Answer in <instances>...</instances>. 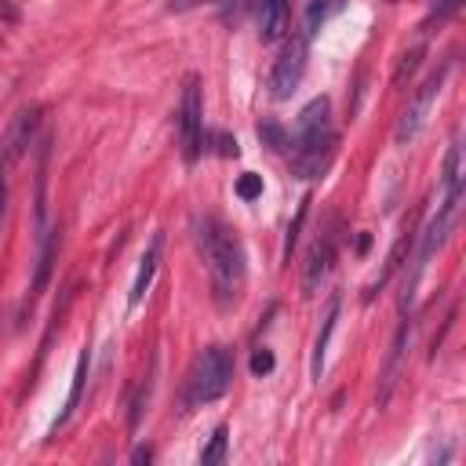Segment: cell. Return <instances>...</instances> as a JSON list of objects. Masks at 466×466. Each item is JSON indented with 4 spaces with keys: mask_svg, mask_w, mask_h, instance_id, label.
<instances>
[{
    "mask_svg": "<svg viewBox=\"0 0 466 466\" xmlns=\"http://www.w3.org/2000/svg\"><path fill=\"white\" fill-rule=\"evenodd\" d=\"M335 146H339V135L331 127V102L320 95V98H309L299 116H295V127L288 131V153H291V171L295 178H317L328 171L331 157H335Z\"/></svg>",
    "mask_w": 466,
    "mask_h": 466,
    "instance_id": "6da1fadb",
    "label": "cell"
},
{
    "mask_svg": "<svg viewBox=\"0 0 466 466\" xmlns=\"http://www.w3.org/2000/svg\"><path fill=\"white\" fill-rule=\"evenodd\" d=\"M197 244H200V255H204L208 273H211V295L222 309H229L240 299L244 273H248L244 248L233 237V229L222 226L218 218H200L197 222Z\"/></svg>",
    "mask_w": 466,
    "mask_h": 466,
    "instance_id": "7a4b0ae2",
    "label": "cell"
},
{
    "mask_svg": "<svg viewBox=\"0 0 466 466\" xmlns=\"http://www.w3.org/2000/svg\"><path fill=\"white\" fill-rule=\"evenodd\" d=\"M233 382V353L226 346H208L193 357L189 375H186V408H204L226 397Z\"/></svg>",
    "mask_w": 466,
    "mask_h": 466,
    "instance_id": "3957f363",
    "label": "cell"
},
{
    "mask_svg": "<svg viewBox=\"0 0 466 466\" xmlns=\"http://www.w3.org/2000/svg\"><path fill=\"white\" fill-rule=\"evenodd\" d=\"M178 146L182 160L193 164L204 153V98H200V80L189 73L182 87V106H178Z\"/></svg>",
    "mask_w": 466,
    "mask_h": 466,
    "instance_id": "277c9868",
    "label": "cell"
},
{
    "mask_svg": "<svg viewBox=\"0 0 466 466\" xmlns=\"http://www.w3.org/2000/svg\"><path fill=\"white\" fill-rule=\"evenodd\" d=\"M306 55H309V40H306L302 33H295V36L284 44V51H280V58L273 62V73H269V95H273L277 102L291 98L295 87L302 84Z\"/></svg>",
    "mask_w": 466,
    "mask_h": 466,
    "instance_id": "5b68a950",
    "label": "cell"
},
{
    "mask_svg": "<svg viewBox=\"0 0 466 466\" xmlns=\"http://www.w3.org/2000/svg\"><path fill=\"white\" fill-rule=\"evenodd\" d=\"M444 73H448V69L430 73V76L422 80V87L411 95L408 109H404V113H400V120H397V146H408V142L419 135V127H422V120H426V113H430V106H433V98H437L441 84H444Z\"/></svg>",
    "mask_w": 466,
    "mask_h": 466,
    "instance_id": "8992f818",
    "label": "cell"
},
{
    "mask_svg": "<svg viewBox=\"0 0 466 466\" xmlns=\"http://www.w3.org/2000/svg\"><path fill=\"white\" fill-rule=\"evenodd\" d=\"M335 248H339V229H335V218H331V229H320V237L313 240V248L306 255V266H302V295H317L320 280L328 277V269L335 262Z\"/></svg>",
    "mask_w": 466,
    "mask_h": 466,
    "instance_id": "52a82bcc",
    "label": "cell"
},
{
    "mask_svg": "<svg viewBox=\"0 0 466 466\" xmlns=\"http://www.w3.org/2000/svg\"><path fill=\"white\" fill-rule=\"evenodd\" d=\"M411 328H415V324H411V317L404 313L400 324H397V335H393V342H390L382 375H379V397H375L379 408H386L390 397H393V386H397V379H400V364H404V353H408V342H411Z\"/></svg>",
    "mask_w": 466,
    "mask_h": 466,
    "instance_id": "ba28073f",
    "label": "cell"
},
{
    "mask_svg": "<svg viewBox=\"0 0 466 466\" xmlns=\"http://www.w3.org/2000/svg\"><path fill=\"white\" fill-rule=\"evenodd\" d=\"M36 124H40V109H36V106L22 109V113L11 120V127H7V138H4V164L18 160V157L25 153V146L33 142V131H36Z\"/></svg>",
    "mask_w": 466,
    "mask_h": 466,
    "instance_id": "9c48e42d",
    "label": "cell"
},
{
    "mask_svg": "<svg viewBox=\"0 0 466 466\" xmlns=\"http://www.w3.org/2000/svg\"><path fill=\"white\" fill-rule=\"evenodd\" d=\"M160 248H164V237L157 233V237L149 240V248L142 251V258H138V273H135L131 295H127V306H131V309L146 299V291H149V284H153V273H157V262H160Z\"/></svg>",
    "mask_w": 466,
    "mask_h": 466,
    "instance_id": "30bf717a",
    "label": "cell"
},
{
    "mask_svg": "<svg viewBox=\"0 0 466 466\" xmlns=\"http://www.w3.org/2000/svg\"><path fill=\"white\" fill-rule=\"evenodd\" d=\"M288 29V0H258V36L262 44L280 40Z\"/></svg>",
    "mask_w": 466,
    "mask_h": 466,
    "instance_id": "8fae6325",
    "label": "cell"
},
{
    "mask_svg": "<svg viewBox=\"0 0 466 466\" xmlns=\"http://www.w3.org/2000/svg\"><path fill=\"white\" fill-rule=\"evenodd\" d=\"M411 244H415V233H411V229H404V233L397 237V244L390 248V255H386V266H382V273H379V277H375V280L368 284V291H364V299H371L375 291H382V288L390 284V277H393V273H397V269L404 266V258L411 255Z\"/></svg>",
    "mask_w": 466,
    "mask_h": 466,
    "instance_id": "7c38bea8",
    "label": "cell"
},
{
    "mask_svg": "<svg viewBox=\"0 0 466 466\" xmlns=\"http://www.w3.org/2000/svg\"><path fill=\"white\" fill-rule=\"evenodd\" d=\"M55 251H58V233L55 229H40V251H36V269H33V284H29V302L44 291L51 266H55Z\"/></svg>",
    "mask_w": 466,
    "mask_h": 466,
    "instance_id": "4fadbf2b",
    "label": "cell"
},
{
    "mask_svg": "<svg viewBox=\"0 0 466 466\" xmlns=\"http://www.w3.org/2000/svg\"><path fill=\"white\" fill-rule=\"evenodd\" d=\"M339 306H342V295H331L328 309H324V324H320L317 342H313V360H309L313 379H320V371H324V353H328V342H331V331H335V320H339Z\"/></svg>",
    "mask_w": 466,
    "mask_h": 466,
    "instance_id": "5bb4252c",
    "label": "cell"
},
{
    "mask_svg": "<svg viewBox=\"0 0 466 466\" xmlns=\"http://www.w3.org/2000/svg\"><path fill=\"white\" fill-rule=\"evenodd\" d=\"M87 368H91V353H87V346H84V350H80V357H76V371H73V382H69V393H66V404H62V411H58V422H55V426H66V422H69V415L76 411V404H80V397H84Z\"/></svg>",
    "mask_w": 466,
    "mask_h": 466,
    "instance_id": "9a60e30c",
    "label": "cell"
},
{
    "mask_svg": "<svg viewBox=\"0 0 466 466\" xmlns=\"http://www.w3.org/2000/svg\"><path fill=\"white\" fill-rule=\"evenodd\" d=\"M335 11H342V0H309V4H306V18H302V36L309 40Z\"/></svg>",
    "mask_w": 466,
    "mask_h": 466,
    "instance_id": "2e32d148",
    "label": "cell"
},
{
    "mask_svg": "<svg viewBox=\"0 0 466 466\" xmlns=\"http://www.w3.org/2000/svg\"><path fill=\"white\" fill-rule=\"evenodd\" d=\"M226 448H229V426L218 422V426L211 430L204 451H200V466H215V462H222V459H226Z\"/></svg>",
    "mask_w": 466,
    "mask_h": 466,
    "instance_id": "e0dca14e",
    "label": "cell"
},
{
    "mask_svg": "<svg viewBox=\"0 0 466 466\" xmlns=\"http://www.w3.org/2000/svg\"><path fill=\"white\" fill-rule=\"evenodd\" d=\"M258 138H262V146H269L273 153H284V149H288V131H284L277 120H262V124H258Z\"/></svg>",
    "mask_w": 466,
    "mask_h": 466,
    "instance_id": "ac0fdd59",
    "label": "cell"
},
{
    "mask_svg": "<svg viewBox=\"0 0 466 466\" xmlns=\"http://www.w3.org/2000/svg\"><path fill=\"white\" fill-rule=\"evenodd\" d=\"M306 215H309V197L299 200V211H295V218H291V226H288V237H284V262H291V251H295V240H299V229H302Z\"/></svg>",
    "mask_w": 466,
    "mask_h": 466,
    "instance_id": "d6986e66",
    "label": "cell"
},
{
    "mask_svg": "<svg viewBox=\"0 0 466 466\" xmlns=\"http://www.w3.org/2000/svg\"><path fill=\"white\" fill-rule=\"evenodd\" d=\"M422 55H426V47H422V44H415L411 51H404V58H400V66H397V73H393V84H397V87H404V80H408V76L419 69Z\"/></svg>",
    "mask_w": 466,
    "mask_h": 466,
    "instance_id": "ffe728a7",
    "label": "cell"
},
{
    "mask_svg": "<svg viewBox=\"0 0 466 466\" xmlns=\"http://www.w3.org/2000/svg\"><path fill=\"white\" fill-rule=\"evenodd\" d=\"M237 197H240V200H255V197H262V175L244 171V175L237 178Z\"/></svg>",
    "mask_w": 466,
    "mask_h": 466,
    "instance_id": "44dd1931",
    "label": "cell"
},
{
    "mask_svg": "<svg viewBox=\"0 0 466 466\" xmlns=\"http://www.w3.org/2000/svg\"><path fill=\"white\" fill-rule=\"evenodd\" d=\"M459 7H462V0H433V7H430V18H426V25H430L433 18L441 22V18H448V15H455Z\"/></svg>",
    "mask_w": 466,
    "mask_h": 466,
    "instance_id": "7402d4cb",
    "label": "cell"
},
{
    "mask_svg": "<svg viewBox=\"0 0 466 466\" xmlns=\"http://www.w3.org/2000/svg\"><path fill=\"white\" fill-rule=\"evenodd\" d=\"M251 371L255 375H269L273 371V353L269 350H255L251 353Z\"/></svg>",
    "mask_w": 466,
    "mask_h": 466,
    "instance_id": "603a6c76",
    "label": "cell"
},
{
    "mask_svg": "<svg viewBox=\"0 0 466 466\" xmlns=\"http://www.w3.org/2000/svg\"><path fill=\"white\" fill-rule=\"evenodd\" d=\"M218 153H222V157H237V153H240V149H237V138L218 135Z\"/></svg>",
    "mask_w": 466,
    "mask_h": 466,
    "instance_id": "cb8c5ba5",
    "label": "cell"
},
{
    "mask_svg": "<svg viewBox=\"0 0 466 466\" xmlns=\"http://www.w3.org/2000/svg\"><path fill=\"white\" fill-rule=\"evenodd\" d=\"M0 18L15 22V7H11V0H0Z\"/></svg>",
    "mask_w": 466,
    "mask_h": 466,
    "instance_id": "d4e9b609",
    "label": "cell"
},
{
    "mask_svg": "<svg viewBox=\"0 0 466 466\" xmlns=\"http://www.w3.org/2000/svg\"><path fill=\"white\" fill-rule=\"evenodd\" d=\"M131 459H135V462H149V459H153V451H149V448H135V455H131Z\"/></svg>",
    "mask_w": 466,
    "mask_h": 466,
    "instance_id": "484cf974",
    "label": "cell"
},
{
    "mask_svg": "<svg viewBox=\"0 0 466 466\" xmlns=\"http://www.w3.org/2000/svg\"><path fill=\"white\" fill-rule=\"evenodd\" d=\"M4 208H7V186H4V175H0V218H4Z\"/></svg>",
    "mask_w": 466,
    "mask_h": 466,
    "instance_id": "4316f807",
    "label": "cell"
},
{
    "mask_svg": "<svg viewBox=\"0 0 466 466\" xmlns=\"http://www.w3.org/2000/svg\"><path fill=\"white\" fill-rule=\"evenodd\" d=\"M386 4H397V0H386Z\"/></svg>",
    "mask_w": 466,
    "mask_h": 466,
    "instance_id": "83f0119b",
    "label": "cell"
}]
</instances>
